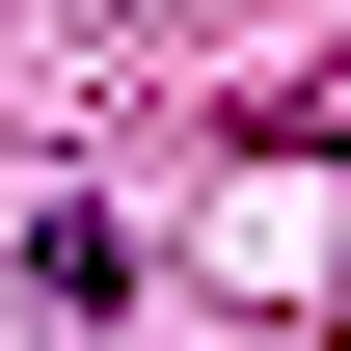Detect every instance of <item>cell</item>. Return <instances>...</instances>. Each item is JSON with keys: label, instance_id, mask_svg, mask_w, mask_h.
<instances>
[]
</instances>
